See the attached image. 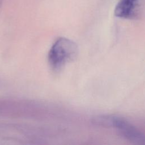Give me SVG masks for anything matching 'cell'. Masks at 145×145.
<instances>
[{"mask_svg": "<svg viewBox=\"0 0 145 145\" xmlns=\"http://www.w3.org/2000/svg\"><path fill=\"white\" fill-rule=\"evenodd\" d=\"M141 0H120L114 9V15L119 18L133 19L140 12Z\"/></svg>", "mask_w": 145, "mask_h": 145, "instance_id": "obj_3", "label": "cell"}, {"mask_svg": "<svg viewBox=\"0 0 145 145\" xmlns=\"http://www.w3.org/2000/svg\"><path fill=\"white\" fill-rule=\"evenodd\" d=\"M78 54L76 44L66 37L58 38L51 46L48 55L50 67L54 71L61 69L74 59Z\"/></svg>", "mask_w": 145, "mask_h": 145, "instance_id": "obj_1", "label": "cell"}, {"mask_svg": "<svg viewBox=\"0 0 145 145\" xmlns=\"http://www.w3.org/2000/svg\"><path fill=\"white\" fill-rule=\"evenodd\" d=\"M96 123L105 127L114 129L122 137L135 143L143 144L144 135L126 119L116 116H105L95 118Z\"/></svg>", "mask_w": 145, "mask_h": 145, "instance_id": "obj_2", "label": "cell"}, {"mask_svg": "<svg viewBox=\"0 0 145 145\" xmlns=\"http://www.w3.org/2000/svg\"><path fill=\"white\" fill-rule=\"evenodd\" d=\"M2 2H3V0H0V8H1V5H2Z\"/></svg>", "mask_w": 145, "mask_h": 145, "instance_id": "obj_4", "label": "cell"}]
</instances>
